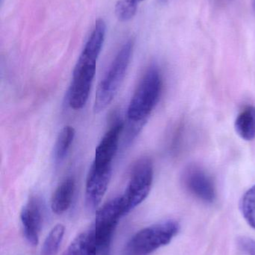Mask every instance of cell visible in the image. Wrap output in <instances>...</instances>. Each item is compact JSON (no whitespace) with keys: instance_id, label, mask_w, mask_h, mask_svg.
<instances>
[{"instance_id":"cell-1","label":"cell","mask_w":255,"mask_h":255,"mask_svg":"<svg viewBox=\"0 0 255 255\" xmlns=\"http://www.w3.org/2000/svg\"><path fill=\"white\" fill-rule=\"evenodd\" d=\"M106 32V22L97 19L76 61L68 94L69 105L74 110L82 109L88 102Z\"/></svg>"},{"instance_id":"cell-2","label":"cell","mask_w":255,"mask_h":255,"mask_svg":"<svg viewBox=\"0 0 255 255\" xmlns=\"http://www.w3.org/2000/svg\"><path fill=\"white\" fill-rule=\"evenodd\" d=\"M162 90L161 75L151 66L141 79L127 109V118L133 124H142L157 106Z\"/></svg>"},{"instance_id":"cell-3","label":"cell","mask_w":255,"mask_h":255,"mask_svg":"<svg viewBox=\"0 0 255 255\" xmlns=\"http://www.w3.org/2000/svg\"><path fill=\"white\" fill-rule=\"evenodd\" d=\"M133 49V40L124 43L100 81L94 100V111L96 114L104 111L118 94L127 73Z\"/></svg>"},{"instance_id":"cell-4","label":"cell","mask_w":255,"mask_h":255,"mask_svg":"<svg viewBox=\"0 0 255 255\" xmlns=\"http://www.w3.org/2000/svg\"><path fill=\"white\" fill-rule=\"evenodd\" d=\"M175 220H166L148 226L135 234L127 244V255H148L170 244L179 232Z\"/></svg>"},{"instance_id":"cell-5","label":"cell","mask_w":255,"mask_h":255,"mask_svg":"<svg viewBox=\"0 0 255 255\" xmlns=\"http://www.w3.org/2000/svg\"><path fill=\"white\" fill-rule=\"evenodd\" d=\"M154 167L149 158L139 159L131 169L128 184L121 196L126 214L145 200L152 187Z\"/></svg>"},{"instance_id":"cell-6","label":"cell","mask_w":255,"mask_h":255,"mask_svg":"<svg viewBox=\"0 0 255 255\" xmlns=\"http://www.w3.org/2000/svg\"><path fill=\"white\" fill-rule=\"evenodd\" d=\"M112 166L91 164L85 185V203L87 208L94 210L101 202L112 178Z\"/></svg>"},{"instance_id":"cell-7","label":"cell","mask_w":255,"mask_h":255,"mask_svg":"<svg viewBox=\"0 0 255 255\" xmlns=\"http://www.w3.org/2000/svg\"><path fill=\"white\" fill-rule=\"evenodd\" d=\"M125 215L121 196L115 198L97 211L91 232L97 236L112 238L120 220Z\"/></svg>"},{"instance_id":"cell-8","label":"cell","mask_w":255,"mask_h":255,"mask_svg":"<svg viewBox=\"0 0 255 255\" xmlns=\"http://www.w3.org/2000/svg\"><path fill=\"white\" fill-rule=\"evenodd\" d=\"M20 220L25 239L31 245H37L43 220V204L38 197L33 196L24 205Z\"/></svg>"},{"instance_id":"cell-9","label":"cell","mask_w":255,"mask_h":255,"mask_svg":"<svg viewBox=\"0 0 255 255\" xmlns=\"http://www.w3.org/2000/svg\"><path fill=\"white\" fill-rule=\"evenodd\" d=\"M124 128V123L118 121L105 133L96 148L92 163L100 166H112Z\"/></svg>"},{"instance_id":"cell-10","label":"cell","mask_w":255,"mask_h":255,"mask_svg":"<svg viewBox=\"0 0 255 255\" xmlns=\"http://www.w3.org/2000/svg\"><path fill=\"white\" fill-rule=\"evenodd\" d=\"M184 184L196 197L206 202H214L215 188L211 178L205 171L196 166L187 169L184 175Z\"/></svg>"},{"instance_id":"cell-11","label":"cell","mask_w":255,"mask_h":255,"mask_svg":"<svg viewBox=\"0 0 255 255\" xmlns=\"http://www.w3.org/2000/svg\"><path fill=\"white\" fill-rule=\"evenodd\" d=\"M76 190L74 178H68L64 180L52 195L51 199V209L56 214L65 213L71 206Z\"/></svg>"},{"instance_id":"cell-12","label":"cell","mask_w":255,"mask_h":255,"mask_svg":"<svg viewBox=\"0 0 255 255\" xmlns=\"http://www.w3.org/2000/svg\"><path fill=\"white\" fill-rule=\"evenodd\" d=\"M235 130L245 140L255 138V107L250 106L244 109L235 121Z\"/></svg>"},{"instance_id":"cell-13","label":"cell","mask_w":255,"mask_h":255,"mask_svg":"<svg viewBox=\"0 0 255 255\" xmlns=\"http://www.w3.org/2000/svg\"><path fill=\"white\" fill-rule=\"evenodd\" d=\"M75 134V129L70 126H66L60 130L54 145L53 157L55 162L61 163L67 157L74 140Z\"/></svg>"},{"instance_id":"cell-14","label":"cell","mask_w":255,"mask_h":255,"mask_svg":"<svg viewBox=\"0 0 255 255\" xmlns=\"http://www.w3.org/2000/svg\"><path fill=\"white\" fill-rule=\"evenodd\" d=\"M64 226L58 224L52 228L42 247L40 255H56L64 235Z\"/></svg>"},{"instance_id":"cell-15","label":"cell","mask_w":255,"mask_h":255,"mask_svg":"<svg viewBox=\"0 0 255 255\" xmlns=\"http://www.w3.org/2000/svg\"><path fill=\"white\" fill-rule=\"evenodd\" d=\"M144 0H118L115 12L117 18L121 22L130 20L136 15L139 4Z\"/></svg>"},{"instance_id":"cell-16","label":"cell","mask_w":255,"mask_h":255,"mask_svg":"<svg viewBox=\"0 0 255 255\" xmlns=\"http://www.w3.org/2000/svg\"><path fill=\"white\" fill-rule=\"evenodd\" d=\"M241 209L246 221L255 229V186L244 194L241 201Z\"/></svg>"},{"instance_id":"cell-17","label":"cell","mask_w":255,"mask_h":255,"mask_svg":"<svg viewBox=\"0 0 255 255\" xmlns=\"http://www.w3.org/2000/svg\"><path fill=\"white\" fill-rule=\"evenodd\" d=\"M88 232L78 235L62 255H87Z\"/></svg>"},{"instance_id":"cell-18","label":"cell","mask_w":255,"mask_h":255,"mask_svg":"<svg viewBox=\"0 0 255 255\" xmlns=\"http://www.w3.org/2000/svg\"><path fill=\"white\" fill-rule=\"evenodd\" d=\"M241 250L247 255H255V241L250 238H241L239 241Z\"/></svg>"},{"instance_id":"cell-19","label":"cell","mask_w":255,"mask_h":255,"mask_svg":"<svg viewBox=\"0 0 255 255\" xmlns=\"http://www.w3.org/2000/svg\"><path fill=\"white\" fill-rule=\"evenodd\" d=\"M159 1H160V2H166V1H167V0H159Z\"/></svg>"},{"instance_id":"cell-20","label":"cell","mask_w":255,"mask_h":255,"mask_svg":"<svg viewBox=\"0 0 255 255\" xmlns=\"http://www.w3.org/2000/svg\"><path fill=\"white\" fill-rule=\"evenodd\" d=\"M253 7H254V9L255 10V0L253 1Z\"/></svg>"}]
</instances>
